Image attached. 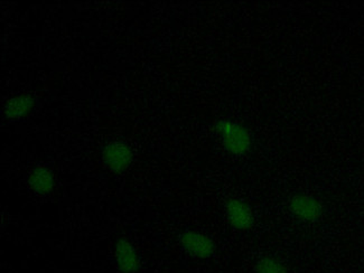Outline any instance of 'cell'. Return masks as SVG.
Here are the masks:
<instances>
[{"label":"cell","mask_w":364,"mask_h":273,"mask_svg":"<svg viewBox=\"0 0 364 273\" xmlns=\"http://www.w3.org/2000/svg\"><path fill=\"white\" fill-rule=\"evenodd\" d=\"M225 214L231 227L238 231L251 229L255 222L253 210L250 208V205L238 198L227 201L225 204Z\"/></svg>","instance_id":"5b68a950"},{"label":"cell","mask_w":364,"mask_h":273,"mask_svg":"<svg viewBox=\"0 0 364 273\" xmlns=\"http://www.w3.org/2000/svg\"><path fill=\"white\" fill-rule=\"evenodd\" d=\"M102 160L111 172H123L132 163V149L121 141L110 142L102 151Z\"/></svg>","instance_id":"277c9868"},{"label":"cell","mask_w":364,"mask_h":273,"mask_svg":"<svg viewBox=\"0 0 364 273\" xmlns=\"http://www.w3.org/2000/svg\"><path fill=\"white\" fill-rule=\"evenodd\" d=\"M35 106V100L30 94L14 96L6 102L4 113L8 119H18L30 115Z\"/></svg>","instance_id":"52a82bcc"},{"label":"cell","mask_w":364,"mask_h":273,"mask_svg":"<svg viewBox=\"0 0 364 273\" xmlns=\"http://www.w3.org/2000/svg\"><path fill=\"white\" fill-rule=\"evenodd\" d=\"M215 130L221 138L225 151L233 156H242L251 149V134L246 127L231 120H220Z\"/></svg>","instance_id":"6da1fadb"},{"label":"cell","mask_w":364,"mask_h":273,"mask_svg":"<svg viewBox=\"0 0 364 273\" xmlns=\"http://www.w3.org/2000/svg\"><path fill=\"white\" fill-rule=\"evenodd\" d=\"M115 260L123 272L134 273L139 269V259L132 244L126 239H119L115 243Z\"/></svg>","instance_id":"8992f818"},{"label":"cell","mask_w":364,"mask_h":273,"mask_svg":"<svg viewBox=\"0 0 364 273\" xmlns=\"http://www.w3.org/2000/svg\"><path fill=\"white\" fill-rule=\"evenodd\" d=\"M54 183L53 174L47 170L46 167H36L28 177L30 189L37 194H49V191H52Z\"/></svg>","instance_id":"ba28073f"},{"label":"cell","mask_w":364,"mask_h":273,"mask_svg":"<svg viewBox=\"0 0 364 273\" xmlns=\"http://www.w3.org/2000/svg\"><path fill=\"white\" fill-rule=\"evenodd\" d=\"M182 248L192 257L208 259L213 255L217 246L211 238L196 231H187L180 238Z\"/></svg>","instance_id":"3957f363"},{"label":"cell","mask_w":364,"mask_h":273,"mask_svg":"<svg viewBox=\"0 0 364 273\" xmlns=\"http://www.w3.org/2000/svg\"><path fill=\"white\" fill-rule=\"evenodd\" d=\"M256 273H287L285 265L274 257L261 258L256 265Z\"/></svg>","instance_id":"9c48e42d"},{"label":"cell","mask_w":364,"mask_h":273,"mask_svg":"<svg viewBox=\"0 0 364 273\" xmlns=\"http://www.w3.org/2000/svg\"><path fill=\"white\" fill-rule=\"evenodd\" d=\"M288 208L293 216L305 223H314L323 215V205L312 195L295 194L288 204Z\"/></svg>","instance_id":"7a4b0ae2"}]
</instances>
